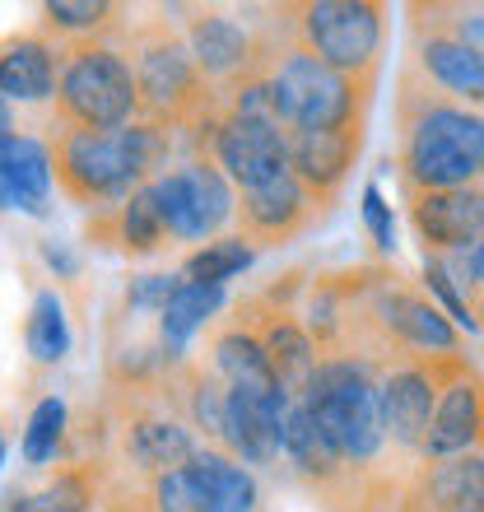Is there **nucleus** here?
Wrapping results in <instances>:
<instances>
[{
  "label": "nucleus",
  "mask_w": 484,
  "mask_h": 512,
  "mask_svg": "<svg viewBox=\"0 0 484 512\" xmlns=\"http://www.w3.org/2000/svg\"><path fill=\"white\" fill-rule=\"evenodd\" d=\"M396 168L405 196L484 187V112L443 98L410 61L396 94Z\"/></svg>",
  "instance_id": "obj_1"
},
{
  "label": "nucleus",
  "mask_w": 484,
  "mask_h": 512,
  "mask_svg": "<svg viewBox=\"0 0 484 512\" xmlns=\"http://www.w3.org/2000/svg\"><path fill=\"white\" fill-rule=\"evenodd\" d=\"M173 131L149 122H131L121 131H80L61 126L52 140L56 187L80 205H117L135 187L168 173Z\"/></svg>",
  "instance_id": "obj_2"
},
{
  "label": "nucleus",
  "mask_w": 484,
  "mask_h": 512,
  "mask_svg": "<svg viewBox=\"0 0 484 512\" xmlns=\"http://www.w3.org/2000/svg\"><path fill=\"white\" fill-rule=\"evenodd\" d=\"M131 70L140 94V122L163 131H196L191 140L205 145L215 135L224 108H215V89L191 61L182 33L168 24H149L131 33Z\"/></svg>",
  "instance_id": "obj_3"
},
{
  "label": "nucleus",
  "mask_w": 484,
  "mask_h": 512,
  "mask_svg": "<svg viewBox=\"0 0 484 512\" xmlns=\"http://www.w3.org/2000/svg\"><path fill=\"white\" fill-rule=\"evenodd\" d=\"M266 61H256L266 75L275 108H280L284 131H345V126H363L368 98H373L377 75H340V70L322 66L312 52H303L294 38L280 52L261 47Z\"/></svg>",
  "instance_id": "obj_4"
},
{
  "label": "nucleus",
  "mask_w": 484,
  "mask_h": 512,
  "mask_svg": "<svg viewBox=\"0 0 484 512\" xmlns=\"http://www.w3.org/2000/svg\"><path fill=\"white\" fill-rule=\"evenodd\" d=\"M308 401V410L322 419V429L331 433L336 452L345 457L350 475L373 471L387 457V429H382V410H377V364L363 354H322V364L312 373L308 391L298 396Z\"/></svg>",
  "instance_id": "obj_5"
},
{
  "label": "nucleus",
  "mask_w": 484,
  "mask_h": 512,
  "mask_svg": "<svg viewBox=\"0 0 484 512\" xmlns=\"http://www.w3.org/2000/svg\"><path fill=\"white\" fill-rule=\"evenodd\" d=\"M56 117L80 131H121L140 122L131 61L112 42H70L56 80Z\"/></svg>",
  "instance_id": "obj_6"
},
{
  "label": "nucleus",
  "mask_w": 484,
  "mask_h": 512,
  "mask_svg": "<svg viewBox=\"0 0 484 512\" xmlns=\"http://www.w3.org/2000/svg\"><path fill=\"white\" fill-rule=\"evenodd\" d=\"M289 38L340 75H377L387 52V5L373 0H308L294 5Z\"/></svg>",
  "instance_id": "obj_7"
},
{
  "label": "nucleus",
  "mask_w": 484,
  "mask_h": 512,
  "mask_svg": "<svg viewBox=\"0 0 484 512\" xmlns=\"http://www.w3.org/2000/svg\"><path fill=\"white\" fill-rule=\"evenodd\" d=\"M149 191L159 201L173 243H205V238L215 243L238 210V191L215 168V159H182L177 168L154 177Z\"/></svg>",
  "instance_id": "obj_8"
},
{
  "label": "nucleus",
  "mask_w": 484,
  "mask_h": 512,
  "mask_svg": "<svg viewBox=\"0 0 484 512\" xmlns=\"http://www.w3.org/2000/svg\"><path fill=\"white\" fill-rule=\"evenodd\" d=\"M438 410L419 461H443L484 447V373L466 354H438Z\"/></svg>",
  "instance_id": "obj_9"
},
{
  "label": "nucleus",
  "mask_w": 484,
  "mask_h": 512,
  "mask_svg": "<svg viewBox=\"0 0 484 512\" xmlns=\"http://www.w3.org/2000/svg\"><path fill=\"white\" fill-rule=\"evenodd\" d=\"M377 410H382L387 443L419 461L433 410H438V368H433V359L401 354V359L377 364Z\"/></svg>",
  "instance_id": "obj_10"
},
{
  "label": "nucleus",
  "mask_w": 484,
  "mask_h": 512,
  "mask_svg": "<svg viewBox=\"0 0 484 512\" xmlns=\"http://www.w3.org/2000/svg\"><path fill=\"white\" fill-rule=\"evenodd\" d=\"M410 14H415V24H410L415 28L410 66H415L443 98H452V103H461V108L484 112V61L443 24L438 5H433V10L415 5Z\"/></svg>",
  "instance_id": "obj_11"
},
{
  "label": "nucleus",
  "mask_w": 484,
  "mask_h": 512,
  "mask_svg": "<svg viewBox=\"0 0 484 512\" xmlns=\"http://www.w3.org/2000/svg\"><path fill=\"white\" fill-rule=\"evenodd\" d=\"M210 159L233 182V191L261 187V182H275L289 173V131L275 122L224 112L215 135H210Z\"/></svg>",
  "instance_id": "obj_12"
},
{
  "label": "nucleus",
  "mask_w": 484,
  "mask_h": 512,
  "mask_svg": "<svg viewBox=\"0 0 484 512\" xmlns=\"http://www.w3.org/2000/svg\"><path fill=\"white\" fill-rule=\"evenodd\" d=\"M238 322L247 326L256 336V345L266 350L275 382L298 401V396L308 391L317 364H322V350H317V340L308 336V326L298 322V312L280 308L275 298H252L247 308H238Z\"/></svg>",
  "instance_id": "obj_13"
},
{
  "label": "nucleus",
  "mask_w": 484,
  "mask_h": 512,
  "mask_svg": "<svg viewBox=\"0 0 484 512\" xmlns=\"http://www.w3.org/2000/svg\"><path fill=\"white\" fill-rule=\"evenodd\" d=\"M405 205H410V229L424 256L457 261L484 238V187L419 191V196H405Z\"/></svg>",
  "instance_id": "obj_14"
},
{
  "label": "nucleus",
  "mask_w": 484,
  "mask_h": 512,
  "mask_svg": "<svg viewBox=\"0 0 484 512\" xmlns=\"http://www.w3.org/2000/svg\"><path fill=\"white\" fill-rule=\"evenodd\" d=\"M238 238L252 247H284L303 238V233L317 224V201H312L303 182L294 173L275 177V182H261V187L238 191Z\"/></svg>",
  "instance_id": "obj_15"
},
{
  "label": "nucleus",
  "mask_w": 484,
  "mask_h": 512,
  "mask_svg": "<svg viewBox=\"0 0 484 512\" xmlns=\"http://www.w3.org/2000/svg\"><path fill=\"white\" fill-rule=\"evenodd\" d=\"M294 396H256V391H224V433L219 452H229L242 466H275L284 443V415Z\"/></svg>",
  "instance_id": "obj_16"
},
{
  "label": "nucleus",
  "mask_w": 484,
  "mask_h": 512,
  "mask_svg": "<svg viewBox=\"0 0 484 512\" xmlns=\"http://www.w3.org/2000/svg\"><path fill=\"white\" fill-rule=\"evenodd\" d=\"M182 42H187L196 70L210 84H224V89L238 84L242 75H252L256 61H261V42L224 10H196L182 24Z\"/></svg>",
  "instance_id": "obj_17"
},
{
  "label": "nucleus",
  "mask_w": 484,
  "mask_h": 512,
  "mask_svg": "<svg viewBox=\"0 0 484 512\" xmlns=\"http://www.w3.org/2000/svg\"><path fill=\"white\" fill-rule=\"evenodd\" d=\"M363 149V126L345 131H294L289 135V173L303 182L317 205H331L350 182Z\"/></svg>",
  "instance_id": "obj_18"
},
{
  "label": "nucleus",
  "mask_w": 484,
  "mask_h": 512,
  "mask_svg": "<svg viewBox=\"0 0 484 512\" xmlns=\"http://www.w3.org/2000/svg\"><path fill=\"white\" fill-rule=\"evenodd\" d=\"M66 66V47L56 33L33 28L0 42V98L5 103H47Z\"/></svg>",
  "instance_id": "obj_19"
},
{
  "label": "nucleus",
  "mask_w": 484,
  "mask_h": 512,
  "mask_svg": "<svg viewBox=\"0 0 484 512\" xmlns=\"http://www.w3.org/2000/svg\"><path fill=\"white\" fill-rule=\"evenodd\" d=\"M415 512H484V447L443 461H419L405 475Z\"/></svg>",
  "instance_id": "obj_20"
},
{
  "label": "nucleus",
  "mask_w": 484,
  "mask_h": 512,
  "mask_svg": "<svg viewBox=\"0 0 484 512\" xmlns=\"http://www.w3.org/2000/svg\"><path fill=\"white\" fill-rule=\"evenodd\" d=\"M196 452H201V443H196L191 424H182L173 415H159V410H140L121 429V457L145 480H159V475L187 466Z\"/></svg>",
  "instance_id": "obj_21"
},
{
  "label": "nucleus",
  "mask_w": 484,
  "mask_h": 512,
  "mask_svg": "<svg viewBox=\"0 0 484 512\" xmlns=\"http://www.w3.org/2000/svg\"><path fill=\"white\" fill-rule=\"evenodd\" d=\"M52 145L38 135L14 131L0 140V210H24V215H47L52 210Z\"/></svg>",
  "instance_id": "obj_22"
},
{
  "label": "nucleus",
  "mask_w": 484,
  "mask_h": 512,
  "mask_svg": "<svg viewBox=\"0 0 484 512\" xmlns=\"http://www.w3.org/2000/svg\"><path fill=\"white\" fill-rule=\"evenodd\" d=\"M280 457L289 461V471L303 475V480H308V485H317V489L354 485L350 466H345V457L336 452L331 433L322 429V419L308 410V401H294V405H289V415H284Z\"/></svg>",
  "instance_id": "obj_23"
},
{
  "label": "nucleus",
  "mask_w": 484,
  "mask_h": 512,
  "mask_svg": "<svg viewBox=\"0 0 484 512\" xmlns=\"http://www.w3.org/2000/svg\"><path fill=\"white\" fill-rule=\"evenodd\" d=\"M103 210H108L103 224H89V238H94L98 247H117V252H126V256H154L173 243V233L163 224V210H159V201H154L149 182L135 187L126 201L103 205Z\"/></svg>",
  "instance_id": "obj_24"
},
{
  "label": "nucleus",
  "mask_w": 484,
  "mask_h": 512,
  "mask_svg": "<svg viewBox=\"0 0 484 512\" xmlns=\"http://www.w3.org/2000/svg\"><path fill=\"white\" fill-rule=\"evenodd\" d=\"M210 373H215L224 387H238V391H256V396H280V382H275V373H270V359L266 350L256 345V336L247 331V326L233 317L224 331H215L210 336ZM289 396V391H284Z\"/></svg>",
  "instance_id": "obj_25"
},
{
  "label": "nucleus",
  "mask_w": 484,
  "mask_h": 512,
  "mask_svg": "<svg viewBox=\"0 0 484 512\" xmlns=\"http://www.w3.org/2000/svg\"><path fill=\"white\" fill-rule=\"evenodd\" d=\"M219 308H224V289H215V284H191V280L177 284V294L168 298V308L159 312V345H163L168 368L187 354V345L201 336L205 326L215 322Z\"/></svg>",
  "instance_id": "obj_26"
},
{
  "label": "nucleus",
  "mask_w": 484,
  "mask_h": 512,
  "mask_svg": "<svg viewBox=\"0 0 484 512\" xmlns=\"http://www.w3.org/2000/svg\"><path fill=\"white\" fill-rule=\"evenodd\" d=\"M196 485L205 489V503L210 512H261V489H256V475L233 461L229 452L219 447H201L196 457L187 461Z\"/></svg>",
  "instance_id": "obj_27"
},
{
  "label": "nucleus",
  "mask_w": 484,
  "mask_h": 512,
  "mask_svg": "<svg viewBox=\"0 0 484 512\" xmlns=\"http://www.w3.org/2000/svg\"><path fill=\"white\" fill-rule=\"evenodd\" d=\"M47 33L70 42H108V33L121 28V10L108 0H47L42 5Z\"/></svg>",
  "instance_id": "obj_28"
},
{
  "label": "nucleus",
  "mask_w": 484,
  "mask_h": 512,
  "mask_svg": "<svg viewBox=\"0 0 484 512\" xmlns=\"http://www.w3.org/2000/svg\"><path fill=\"white\" fill-rule=\"evenodd\" d=\"M24 345L33 354V364H61L70 354V317L56 289H38L24 322Z\"/></svg>",
  "instance_id": "obj_29"
},
{
  "label": "nucleus",
  "mask_w": 484,
  "mask_h": 512,
  "mask_svg": "<svg viewBox=\"0 0 484 512\" xmlns=\"http://www.w3.org/2000/svg\"><path fill=\"white\" fill-rule=\"evenodd\" d=\"M256 247L242 243V238H215V243L196 247V252L187 256V266H182V280L191 284H215V289H224L229 280H238L242 270L252 266Z\"/></svg>",
  "instance_id": "obj_30"
},
{
  "label": "nucleus",
  "mask_w": 484,
  "mask_h": 512,
  "mask_svg": "<svg viewBox=\"0 0 484 512\" xmlns=\"http://www.w3.org/2000/svg\"><path fill=\"white\" fill-rule=\"evenodd\" d=\"M98 508V475L89 466H66L52 485L28 494V512H94Z\"/></svg>",
  "instance_id": "obj_31"
},
{
  "label": "nucleus",
  "mask_w": 484,
  "mask_h": 512,
  "mask_svg": "<svg viewBox=\"0 0 484 512\" xmlns=\"http://www.w3.org/2000/svg\"><path fill=\"white\" fill-rule=\"evenodd\" d=\"M66 401L61 396H47V401L33 405V415H28V429L24 438H19V452H24L28 466H47V461L61 452V443H66Z\"/></svg>",
  "instance_id": "obj_32"
},
{
  "label": "nucleus",
  "mask_w": 484,
  "mask_h": 512,
  "mask_svg": "<svg viewBox=\"0 0 484 512\" xmlns=\"http://www.w3.org/2000/svg\"><path fill=\"white\" fill-rule=\"evenodd\" d=\"M149 512H210L205 489L196 485L191 466H177V471L149 480Z\"/></svg>",
  "instance_id": "obj_33"
},
{
  "label": "nucleus",
  "mask_w": 484,
  "mask_h": 512,
  "mask_svg": "<svg viewBox=\"0 0 484 512\" xmlns=\"http://www.w3.org/2000/svg\"><path fill=\"white\" fill-rule=\"evenodd\" d=\"M424 289L429 294H438V303L447 308V317H452V326H466V331H480L475 326V308L471 298H466V289H457V280H452V266L447 261H438V256H424Z\"/></svg>",
  "instance_id": "obj_34"
},
{
  "label": "nucleus",
  "mask_w": 484,
  "mask_h": 512,
  "mask_svg": "<svg viewBox=\"0 0 484 512\" xmlns=\"http://www.w3.org/2000/svg\"><path fill=\"white\" fill-rule=\"evenodd\" d=\"M182 275H135L121 294V308L126 312H140V317H159L168 308V298L177 294Z\"/></svg>",
  "instance_id": "obj_35"
},
{
  "label": "nucleus",
  "mask_w": 484,
  "mask_h": 512,
  "mask_svg": "<svg viewBox=\"0 0 484 512\" xmlns=\"http://www.w3.org/2000/svg\"><path fill=\"white\" fill-rule=\"evenodd\" d=\"M363 224L373 233L377 252H391V243H396V233H391V205L382 196V187H373V182L363 187Z\"/></svg>",
  "instance_id": "obj_36"
},
{
  "label": "nucleus",
  "mask_w": 484,
  "mask_h": 512,
  "mask_svg": "<svg viewBox=\"0 0 484 512\" xmlns=\"http://www.w3.org/2000/svg\"><path fill=\"white\" fill-rule=\"evenodd\" d=\"M438 14H447L443 24L484 61V10L480 5H447V10H438Z\"/></svg>",
  "instance_id": "obj_37"
},
{
  "label": "nucleus",
  "mask_w": 484,
  "mask_h": 512,
  "mask_svg": "<svg viewBox=\"0 0 484 512\" xmlns=\"http://www.w3.org/2000/svg\"><path fill=\"white\" fill-rule=\"evenodd\" d=\"M461 284H466V298H475L484 289V238L461 256Z\"/></svg>",
  "instance_id": "obj_38"
},
{
  "label": "nucleus",
  "mask_w": 484,
  "mask_h": 512,
  "mask_svg": "<svg viewBox=\"0 0 484 512\" xmlns=\"http://www.w3.org/2000/svg\"><path fill=\"white\" fill-rule=\"evenodd\" d=\"M42 256H47V261H52V266H56V270H61V275H70V270H75V261H70V256H66V252H61V247H52V243L42 247Z\"/></svg>",
  "instance_id": "obj_39"
},
{
  "label": "nucleus",
  "mask_w": 484,
  "mask_h": 512,
  "mask_svg": "<svg viewBox=\"0 0 484 512\" xmlns=\"http://www.w3.org/2000/svg\"><path fill=\"white\" fill-rule=\"evenodd\" d=\"M0 512H28V494L24 489H10V494L0 499Z\"/></svg>",
  "instance_id": "obj_40"
},
{
  "label": "nucleus",
  "mask_w": 484,
  "mask_h": 512,
  "mask_svg": "<svg viewBox=\"0 0 484 512\" xmlns=\"http://www.w3.org/2000/svg\"><path fill=\"white\" fill-rule=\"evenodd\" d=\"M14 135V112H10V103L0 98V140H10Z\"/></svg>",
  "instance_id": "obj_41"
},
{
  "label": "nucleus",
  "mask_w": 484,
  "mask_h": 512,
  "mask_svg": "<svg viewBox=\"0 0 484 512\" xmlns=\"http://www.w3.org/2000/svg\"><path fill=\"white\" fill-rule=\"evenodd\" d=\"M471 308H475V326H480V331H484V289H480V294H475V303H471Z\"/></svg>",
  "instance_id": "obj_42"
},
{
  "label": "nucleus",
  "mask_w": 484,
  "mask_h": 512,
  "mask_svg": "<svg viewBox=\"0 0 484 512\" xmlns=\"http://www.w3.org/2000/svg\"><path fill=\"white\" fill-rule=\"evenodd\" d=\"M5 452H10V443H5V433H0V466H5Z\"/></svg>",
  "instance_id": "obj_43"
},
{
  "label": "nucleus",
  "mask_w": 484,
  "mask_h": 512,
  "mask_svg": "<svg viewBox=\"0 0 484 512\" xmlns=\"http://www.w3.org/2000/svg\"><path fill=\"white\" fill-rule=\"evenodd\" d=\"M126 512H149V508H126Z\"/></svg>",
  "instance_id": "obj_44"
}]
</instances>
